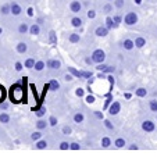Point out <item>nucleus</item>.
Wrapping results in <instances>:
<instances>
[{"mask_svg":"<svg viewBox=\"0 0 157 157\" xmlns=\"http://www.w3.org/2000/svg\"><path fill=\"white\" fill-rule=\"evenodd\" d=\"M24 98V88L21 86V83H14L10 88V100L13 103H20Z\"/></svg>","mask_w":157,"mask_h":157,"instance_id":"obj_1","label":"nucleus"},{"mask_svg":"<svg viewBox=\"0 0 157 157\" xmlns=\"http://www.w3.org/2000/svg\"><path fill=\"white\" fill-rule=\"evenodd\" d=\"M92 59L96 64H100V63H104V60H106V54H104V52L101 50V49H96V50L92 53Z\"/></svg>","mask_w":157,"mask_h":157,"instance_id":"obj_2","label":"nucleus"},{"mask_svg":"<svg viewBox=\"0 0 157 157\" xmlns=\"http://www.w3.org/2000/svg\"><path fill=\"white\" fill-rule=\"evenodd\" d=\"M124 22L127 25H135L138 22V15H136V13H133V11H129V13H127L125 14V17H124Z\"/></svg>","mask_w":157,"mask_h":157,"instance_id":"obj_3","label":"nucleus"},{"mask_svg":"<svg viewBox=\"0 0 157 157\" xmlns=\"http://www.w3.org/2000/svg\"><path fill=\"white\" fill-rule=\"evenodd\" d=\"M120 110H121V103L120 101H111V106H110L109 109V113L111 114V116H117V114L120 113Z\"/></svg>","mask_w":157,"mask_h":157,"instance_id":"obj_4","label":"nucleus"},{"mask_svg":"<svg viewBox=\"0 0 157 157\" xmlns=\"http://www.w3.org/2000/svg\"><path fill=\"white\" fill-rule=\"evenodd\" d=\"M142 129L145 131V132H153L154 129H156V125H154V122L151 121H143L142 122Z\"/></svg>","mask_w":157,"mask_h":157,"instance_id":"obj_5","label":"nucleus"},{"mask_svg":"<svg viewBox=\"0 0 157 157\" xmlns=\"http://www.w3.org/2000/svg\"><path fill=\"white\" fill-rule=\"evenodd\" d=\"M81 9H82V4H81L78 0H72L71 4H70V10H71L74 14H77V13L81 11Z\"/></svg>","mask_w":157,"mask_h":157,"instance_id":"obj_6","label":"nucleus"},{"mask_svg":"<svg viewBox=\"0 0 157 157\" xmlns=\"http://www.w3.org/2000/svg\"><path fill=\"white\" fill-rule=\"evenodd\" d=\"M46 65H48L49 68H52V70H59L60 67H61V63H60L59 60H56V59H52V60H48Z\"/></svg>","mask_w":157,"mask_h":157,"instance_id":"obj_7","label":"nucleus"},{"mask_svg":"<svg viewBox=\"0 0 157 157\" xmlns=\"http://www.w3.org/2000/svg\"><path fill=\"white\" fill-rule=\"evenodd\" d=\"M10 6H11V14L13 15H20L21 11H22V9H21V6L18 3H10Z\"/></svg>","mask_w":157,"mask_h":157,"instance_id":"obj_8","label":"nucleus"},{"mask_svg":"<svg viewBox=\"0 0 157 157\" xmlns=\"http://www.w3.org/2000/svg\"><path fill=\"white\" fill-rule=\"evenodd\" d=\"M109 28L107 27H99V28H96V31H95V33L98 36H101V38H104V36H107V33H109Z\"/></svg>","mask_w":157,"mask_h":157,"instance_id":"obj_9","label":"nucleus"},{"mask_svg":"<svg viewBox=\"0 0 157 157\" xmlns=\"http://www.w3.org/2000/svg\"><path fill=\"white\" fill-rule=\"evenodd\" d=\"M122 48L127 49V50H132V49L135 48V42L131 40V39H125V40L122 42Z\"/></svg>","mask_w":157,"mask_h":157,"instance_id":"obj_10","label":"nucleus"},{"mask_svg":"<svg viewBox=\"0 0 157 157\" xmlns=\"http://www.w3.org/2000/svg\"><path fill=\"white\" fill-rule=\"evenodd\" d=\"M29 33H32V35H39L40 33V25L36 22V24H32L29 27Z\"/></svg>","mask_w":157,"mask_h":157,"instance_id":"obj_11","label":"nucleus"},{"mask_svg":"<svg viewBox=\"0 0 157 157\" xmlns=\"http://www.w3.org/2000/svg\"><path fill=\"white\" fill-rule=\"evenodd\" d=\"M29 32V25L27 22H22V24L18 25V33H27Z\"/></svg>","mask_w":157,"mask_h":157,"instance_id":"obj_12","label":"nucleus"},{"mask_svg":"<svg viewBox=\"0 0 157 157\" xmlns=\"http://www.w3.org/2000/svg\"><path fill=\"white\" fill-rule=\"evenodd\" d=\"M133 42H135V46H136V48H139V49H140V48H143V46L146 44V39H145V38H142V36L136 38Z\"/></svg>","mask_w":157,"mask_h":157,"instance_id":"obj_13","label":"nucleus"},{"mask_svg":"<svg viewBox=\"0 0 157 157\" xmlns=\"http://www.w3.org/2000/svg\"><path fill=\"white\" fill-rule=\"evenodd\" d=\"M0 13L3 15L10 14V13H11V6H10V4H3V6L0 7Z\"/></svg>","mask_w":157,"mask_h":157,"instance_id":"obj_14","label":"nucleus"},{"mask_svg":"<svg viewBox=\"0 0 157 157\" xmlns=\"http://www.w3.org/2000/svg\"><path fill=\"white\" fill-rule=\"evenodd\" d=\"M27 50H28L27 43H24V42H20V43L17 44V52H18V53H25Z\"/></svg>","mask_w":157,"mask_h":157,"instance_id":"obj_15","label":"nucleus"},{"mask_svg":"<svg viewBox=\"0 0 157 157\" xmlns=\"http://www.w3.org/2000/svg\"><path fill=\"white\" fill-rule=\"evenodd\" d=\"M71 25L72 27H75V28H81L82 27V20H81L79 17H74L71 20Z\"/></svg>","mask_w":157,"mask_h":157,"instance_id":"obj_16","label":"nucleus"},{"mask_svg":"<svg viewBox=\"0 0 157 157\" xmlns=\"http://www.w3.org/2000/svg\"><path fill=\"white\" fill-rule=\"evenodd\" d=\"M35 114L39 117V118H42V117L46 114V107L40 106V107H38V109H35Z\"/></svg>","mask_w":157,"mask_h":157,"instance_id":"obj_17","label":"nucleus"},{"mask_svg":"<svg viewBox=\"0 0 157 157\" xmlns=\"http://www.w3.org/2000/svg\"><path fill=\"white\" fill-rule=\"evenodd\" d=\"M68 40L71 42V43H79V40H81L79 33H71L70 38H68Z\"/></svg>","mask_w":157,"mask_h":157,"instance_id":"obj_18","label":"nucleus"},{"mask_svg":"<svg viewBox=\"0 0 157 157\" xmlns=\"http://www.w3.org/2000/svg\"><path fill=\"white\" fill-rule=\"evenodd\" d=\"M106 27L109 28V29H113V28H116V22H114V20L111 17H107L106 18Z\"/></svg>","mask_w":157,"mask_h":157,"instance_id":"obj_19","label":"nucleus"},{"mask_svg":"<svg viewBox=\"0 0 157 157\" xmlns=\"http://www.w3.org/2000/svg\"><path fill=\"white\" fill-rule=\"evenodd\" d=\"M60 88V83H59V81H56V79H52L50 82H49V89L50 90H57V89Z\"/></svg>","mask_w":157,"mask_h":157,"instance_id":"obj_20","label":"nucleus"},{"mask_svg":"<svg viewBox=\"0 0 157 157\" xmlns=\"http://www.w3.org/2000/svg\"><path fill=\"white\" fill-rule=\"evenodd\" d=\"M46 127H48V122L44 121V120H38V122H36V128H38L39 131H42V129H46Z\"/></svg>","mask_w":157,"mask_h":157,"instance_id":"obj_21","label":"nucleus"},{"mask_svg":"<svg viewBox=\"0 0 157 157\" xmlns=\"http://www.w3.org/2000/svg\"><path fill=\"white\" fill-rule=\"evenodd\" d=\"M49 40H50L52 44H56L57 43V35H56V32H54V31H50V32H49Z\"/></svg>","mask_w":157,"mask_h":157,"instance_id":"obj_22","label":"nucleus"},{"mask_svg":"<svg viewBox=\"0 0 157 157\" xmlns=\"http://www.w3.org/2000/svg\"><path fill=\"white\" fill-rule=\"evenodd\" d=\"M114 145H116V147L121 149V147H124V146L127 145V142H125V139H122V138H118V139H116Z\"/></svg>","mask_w":157,"mask_h":157,"instance_id":"obj_23","label":"nucleus"},{"mask_svg":"<svg viewBox=\"0 0 157 157\" xmlns=\"http://www.w3.org/2000/svg\"><path fill=\"white\" fill-rule=\"evenodd\" d=\"M0 122H3V124H9L10 122V116L7 113H2L0 114Z\"/></svg>","mask_w":157,"mask_h":157,"instance_id":"obj_24","label":"nucleus"},{"mask_svg":"<svg viewBox=\"0 0 157 157\" xmlns=\"http://www.w3.org/2000/svg\"><path fill=\"white\" fill-rule=\"evenodd\" d=\"M83 114L82 113H77L74 114V122H77V124H81V122H83Z\"/></svg>","mask_w":157,"mask_h":157,"instance_id":"obj_25","label":"nucleus"},{"mask_svg":"<svg viewBox=\"0 0 157 157\" xmlns=\"http://www.w3.org/2000/svg\"><path fill=\"white\" fill-rule=\"evenodd\" d=\"M110 145H111V139H110L109 136H104L103 139H101V146H103L104 149L110 147Z\"/></svg>","mask_w":157,"mask_h":157,"instance_id":"obj_26","label":"nucleus"},{"mask_svg":"<svg viewBox=\"0 0 157 157\" xmlns=\"http://www.w3.org/2000/svg\"><path fill=\"white\" fill-rule=\"evenodd\" d=\"M146 95H147V90H146L145 88L136 89V96L138 98H146Z\"/></svg>","mask_w":157,"mask_h":157,"instance_id":"obj_27","label":"nucleus"},{"mask_svg":"<svg viewBox=\"0 0 157 157\" xmlns=\"http://www.w3.org/2000/svg\"><path fill=\"white\" fill-rule=\"evenodd\" d=\"M35 60L33 59H27L25 60V63H24V65L25 67H27V68H33V67H35Z\"/></svg>","mask_w":157,"mask_h":157,"instance_id":"obj_28","label":"nucleus"},{"mask_svg":"<svg viewBox=\"0 0 157 157\" xmlns=\"http://www.w3.org/2000/svg\"><path fill=\"white\" fill-rule=\"evenodd\" d=\"M42 135H43V133H42L40 132V131H36V132H33L32 133V135H31V139H32V140H39V139H40V138H42Z\"/></svg>","mask_w":157,"mask_h":157,"instance_id":"obj_29","label":"nucleus"},{"mask_svg":"<svg viewBox=\"0 0 157 157\" xmlns=\"http://www.w3.org/2000/svg\"><path fill=\"white\" fill-rule=\"evenodd\" d=\"M92 72L90 71H79V78H86V79H89V78H92Z\"/></svg>","mask_w":157,"mask_h":157,"instance_id":"obj_30","label":"nucleus"},{"mask_svg":"<svg viewBox=\"0 0 157 157\" xmlns=\"http://www.w3.org/2000/svg\"><path fill=\"white\" fill-rule=\"evenodd\" d=\"M46 147H48V142H46V140H39V142L36 143V149H39V150L46 149Z\"/></svg>","mask_w":157,"mask_h":157,"instance_id":"obj_31","label":"nucleus"},{"mask_svg":"<svg viewBox=\"0 0 157 157\" xmlns=\"http://www.w3.org/2000/svg\"><path fill=\"white\" fill-rule=\"evenodd\" d=\"M44 65H46V64H44L43 61H36V63H35V67H33V68H35L36 71H42V70L44 68Z\"/></svg>","mask_w":157,"mask_h":157,"instance_id":"obj_32","label":"nucleus"},{"mask_svg":"<svg viewBox=\"0 0 157 157\" xmlns=\"http://www.w3.org/2000/svg\"><path fill=\"white\" fill-rule=\"evenodd\" d=\"M4 100H6V90H4L3 86L0 85V103H3Z\"/></svg>","mask_w":157,"mask_h":157,"instance_id":"obj_33","label":"nucleus"},{"mask_svg":"<svg viewBox=\"0 0 157 157\" xmlns=\"http://www.w3.org/2000/svg\"><path fill=\"white\" fill-rule=\"evenodd\" d=\"M61 132H63V135H70V133L72 132V129H71V127H68V125H65V127H63Z\"/></svg>","mask_w":157,"mask_h":157,"instance_id":"obj_34","label":"nucleus"},{"mask_svg":"<svg viewBox=\"0 0 157 157\" xmlns=\"http://www.w3.org/2000/svg\"><path fill=\"white\" fill-rule=\"evenodd\" d=\"M149 107H150L151 111H157V100H150Z\"/></svg>","mask_w":157,"mask_h":157,"instance_id":"obj_35","label":"nucleus"},{"mask_svg":"<svg viewBox=\"0 0 157 157\" xmlns=\"http://www.w3.org/2000/svg\"><path fill=\"white\" fill-rule=\"evenodd\" d=\"M57 122H59V121H57V118H56L54 116H50V117H49V124H50L52 127H56Z\"/></svg>","mask_w":157,"mask_h":157,"instance_id":"obj_36","label":"nucleus"},{"mask_svg":"<svg viewBox=\"0 0 157 157\" xmlns=\"http://www.w3.org/2000/svg\"><path fill=\"white\" fill-rule=\"evenodd\" d=\"M104 127H106L107 129H110V131H114V125L111 124L109 120H104Z\"/></svg>","mask_w":157,"mask_h":157,"instance_id":"obj_37","label":"nucleus"},{"mask_svg":"<svg viewBox=\"0 0 157 157\" xmlns=\"http://www.w3.org/2000/svg\"><path fill=\"white\" fill-rule=\"evenodd\" d=\"M114 6L117 9H122L124 7V0H114Z\"/></svg>","mask_w":157,"mask_h":157,"instance_id":"obj_38","label":"nucleus"},{"mask_svg":"<svg viewBox=\"0 0 157 157\" xmlns=\"http://www.w3.org/2000/svg\"><path fill=\"white\" fill-rule=\"evenodd\" d=\"M103 10H104V13H106V14H109V13H111V11H113V6H111V4H110V3H107L106 6L103 7Z\"/></svg>","mask_w":157,"mask_h":157,"instance_id":"obj_39","label":"nucleus"},{"mask_svg":"<svg viewBox=\"0 0 157 157\" xmlns=\"http://www.w3.org/2000/svg\"><path fill=\"white\" fill-rule=\"evenodd\" d=\"M68 71L71 72L74 77H78V78H79V71H78V70H75L74 67H68Z\"/></svg>","mask_w":157,"mask_h":157,"instance_id":"obj_40","label":"nucleus"},{"mask_svg":"<svg viewBox=\"0 0 157 157\" xmlns=\"http://www.w3.org/2000/svg\"><path fill=\"white\" fill-rule=\"evenodd\" d=\"M60 149H61V150H68V149H70V143L68 142H61V143H60Z\"/></svg>","mask_w":157,"mask_h":157,"instance_id":"obj_41","label":"nucleus"},{"mask_svg":"<svg viewBox=\"0 0 157 157\" xmlns=\"http://www.w3.org/2000/svg\"><path fill=\"white\" fill-rule=\"evenodd\" d=\"M79 147H81V146L78 145L77 142H72V143H70V149H71V150H79Z\"/></svg>","mask_w":157,"mask_h":157,"instance_id":"obj_42","label":"nucleus"},{"mask_svg":"<svg viewBox=\"0 0 157 157\" xmlns=\"http://www.w3.org/2000/svg\"><path fill=\"white\" fill-rule=\"evenodd\" d=\"M113 20H114V22H116V25H118V24H121L122 17H121V15H114Z\"/></svg>","mask_w":157,"mask_h":157,"instance_id":"obj_43","label":"nucleus"},{"mask_svg":"<svg viewBox=\"0 0 157 157\" xmlns=\"http://www.w3.org/2000/svg\"><path fill=\"white\" fill-rule=\"evenodd\" d=\"M111 101H113V96H111V95H109V96H107V100H106V103H104V109H107V107H109V104L111 103Z\"/></svg>","mask_w":157,"mask_h":157,"instance_id":"obj_44","label":"nucleus"},{"mask_svg":"<svg viewBox=\"0 0 157 157\" xmlns=\"http://www.w3.org/2000/svg\"><path fill=\"white\" fill-rule=\"evenodd\" d=\"M24 67H25V65H22V63H20V61L15 63V71H21Z\"/></svg>","mask_w":157,"mask_h":157,"instance_id":"obj_45","label":"nucleus"},{"mask_svg":"<svg viewBox=\"0 0 157 157\" xmlns=\"http://www.w3.org/2000/svg\"><path fill=\"white\" fill-rule=\"evenodd\" d=\"M95 17H96V11H95V10H89V11H88V18L93 20Z\"/></svg>","mask_w":157,"mask_h":157,"instance_id":"obj_46","label":"nucleus"},{"mask_svg":"<svg viewBox=\"0 0 157 157\" xmlns=\"http://www.w3.org/2000/svg\"><path fill=\"white\" fill-rule=\"evenodd\" d=\"M96 68H98V70H99V71H104V70H106V68H107V65H106V64H104V63H100V64H99V65H98V67H96Z\"/></svg>","mask_w":157,"mask_h":157,"instance_id":"obj_47","label":"nucleus"},{"mask_svg":"<svg viewBox=\"0 0 157 157\" xmlns=\"http://www.w3.org/2000/svg\"><path fill=\"white\" fill-rule=\"evenodd\" d=\"M0 109H2V110H4V111H6V110L9 109V103H7L6 100H4L3 103H0Z\"/></svg>","mask_w":157,"mask_h":157,"instance_id":"obj_48","label":"nucleus"},{"mask_svg":"<svg viewBox=\"0 0 157 157\" xmlns=\"http://www.w3.org/2000/svg\"><path fill=\"white\" fill-rule=\"evenodd\" d=\"M64 79L65 81H72V79H74V75H72L71 72H70V74H65L64 75Z\"/></svg>","mask_w":157,"mask_h":157,"instance_id":"obj_49","label":"nucleus"},{"mask_svg":"<svg viewBox=\"0 0 157 157\" xmlns=\"http://www.w3.org/2000/svg\"><path fill=\"white\" fill-rule=\"evenodd\" d=\"M116 71V68H114V67H110V65H107V68L104 70L103 72H107V74H109V72H114Z\"/></svg>","mask_w":157,"mask_h":157,"instance_id":"obj_50","label":"nucleus"},{"mask_svg":"<svg viewBox=\"0 0 157 157\" xmlns=\"http://www.w3.org/2000/svg\"><path fill=\"white\" fill-rule=\"evenodd\" d=\"M95 117L99 120H103V113H100V111H95Z\"/></svg>","mask_w":157,"mask_h":157,"instance_id":"obj_51","label":"nucleus"},{"mask_svg":"<svg viewBox=\"0 0 157 157\" xmlns=\"http://www.w3.org/2000/svg\"><path fill=\"white\" fill-rule=\"evenodd\" d=\"M85 63H86V64H89V65H92L95 61H93L92 57H88V59H85Z\"/></svg>","mask_w":157,"mask_h":157,"instance_id":"obj_52","label":"nucleus"},{"mask_svg":"<svg viewBox=\"0 0 157 157\" xmlns=\"http://www.w3.org/2000/svg\"><path fill=\"white\" fill-rule=\"evenodd\" d=\"M75 93H77V96H79V98H82V96H83V90H82L81 88H78V89H77V92H75Z\"/></svg>","mask_w":157,"mask_h":157,"instance_id":"obj_53","label":"nucleus"},{"mask_svg":"<svg viewBox=\"0 0 157 157\" xmlns=\"http://www.w3.org/2000/svg\"><path fill=\"white\" fill-rule=\"evenodd\" d=\"M86 101H88V103H93V101H95V98H93V96H90V95H89L88 98H86Z\"/></svg>","mask_w":157,"mask_h":157,"instance_id":"obj_54","label":"nucleus"},{"mask_svg":"<svg viewBox=\"0 0 157 157\" xmlns=\"http://www.w3.org/2000/svg\"><path fill=\"white\" fill-rule=\"evenodd\" d=\"M107 79L110 81V85H111V88H113V85H114V78L110 75V77H107Z\"/></svg>","mask_w":157,"mask_h":157,"instance_id":"obj_55","label":"nucleus"},{"mask_svg":"<svg viewBox=\"0 0 157 157\" xmlns=\"http://www.w3.org/2000/svg\"><path fill=\"white\" fill-rule=\"evenodd\" d=\"M27 11H28V15H29V17H32V15H33V9H32V7H29Z\"/></svg>","mask_w":157,"mask_h":157,"instance_id":"obj_56","label":"nucleus"},{"mask_svg":"<svg viewBox=\"0 0 157 157\" xmlns=\"http://www.w3.org/2000/svg\"><path fill=\"white\" fill-rule=\"evenodd\" d=\"M124 98H125V99H131V98H132V95L127 92V93H124Z\"/></svg>","mask_w":157,"mask_h":157,"instance_id":"obj_57","label":"nucleus"},{"mask_svg":"<svg viewBox=\"0 0 157 157\" xmlns=\"http://www.w3.org/2000/svg\"><path fill=\"white\" fill-rule=\"evenodd\" d=\"M136 149H138V146H136V145H132V146L129 147V150H136Z\"/></svg>","mask_w":157,"mask_h":157,"instance_id":"obj_58","label":"nucleus"},{"mask_svg":"<svg viewBox=\"0 0 157 157\" xmlns=\"http://www.w3.org/2000/svg\"><path fill=\"white\" fill-rule=\"evenodd\" d=\"M42 22H43V18H38V24H39V25H40V24H42Z\"/></svg>","mask_w":157,"mask_h":157,"instance_id":"obj_59","label":"nucleus"},{"mask_svg":"<svg viewBox=\"0 0 157 157\" xmlns=\"http://www.w3.org/2000/svg\"><path fill=\"white\" fill-rule=\"evenodd\" d=\"M135 3H136V4H142V0H135Z\"/></svg>","mask_w":157,"mask_h":157,"instance_id":"obj_60","label":"nucleus"},{"mask_svg":"<svg viewBox=\"0 0 157 157\" xmlns=\"http://www.w3.org/2000/svg\"><path fill=\"white\" fill-rule=\"evenodd\" d=\"M2 33H3V29H2V28H0V35H2Z\"/></svg>","mask_w":157,"mask_h":157,"instance_id":"obj_61","label":"nucleus"},{"mask_svg":"<svg viewBox=\"0 0 157 157\" xmlns=\"http://www.w3.org/2000/svg\"><path fill=\"white\" fill-rule=\"evenodd\" d=\"M107 2H111V0H107Z\"/></svg>","mask_w":157,"mask_h":157,"instance_id":"obj_62","label":"nucleus"}]
</instances>
